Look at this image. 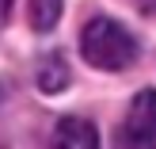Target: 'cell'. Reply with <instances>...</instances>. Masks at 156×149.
<instances>
[{"label": "cell", "mask_w": 156, "mask_h": 149, "mask_svg": "<svg viewBox=\"0 0 156 149\" xmlns=\"http://www.w3.org/2000/svg\"><path fill=\"white\" fill-rule=\"evenodd\" d=\"M80 54H84L88 65L107 69V73H118V69H129L137 61V38L129 35L122 23L99 15V19H91L88 27H84Z\"/></svg>", "instance_id": "cell-1"}, {"label": "cell", "mask_w": 156, "mask_h": 149, "mask_svg": "<svg viewBox=\"0 0 156 149\" xmlns=\"http://www.w3.org/2000/svg\"><path fill=\"white\" fill-rule=\"evenodd\" d=\"M122 149H156V92L145 88L133 96L122 126Z\"/></svg>", "instance_id": "cell-2"}, {"label": "cell", "mask_w": 156, "mask_h": 149, "mask_svg": "<svg viewBox=\"0 0 156 149\" xmlns=\"http://www.w3.org/2000/svg\"><path fill=\"white\" fill-rule=\"evenodd\" d=\"M53 149H99V134L88 119H61L53 130Z\"/></svg>", "instance_id": "cell-3"}, {"label": "cell", "mask_w": 156, "mask_h": 149, "mask_svg": "<svg viewBox=\"0 0 156 149\" xmlns=\"http://www.w3.org/2000/svg\"><path fill=\"white\" fill-rule=\"evenodd\" d=\"M61 4H65V0H30V4H27L30 27H34L38 35L53 31V27H57V19H61Z\"/></svg>", "instance_id": "cell-4"}, {"label": "cell", "mask_w": 156, "mask_h": 149, "mask_svg": "<svg viewBox=\"0 0 156 149\" xmlns=\"http://www.w3.org/2000/svg\"><path fill=\"white\" fill-rule=\"evenodd\" d=\"M69 84V65H65V58L61 54H50V58L42 61V69H38V88L42 92H61Z\"/></svg>", "instance_id": "cell-5"}, {"label": "cell", "mask_w": 156, "mask_h": 149, "mask_svg": "<svg viewBox=\"0 0 156 149\" xmlns=\"http://www.w3.org/2000/svg\"><path fill=\"white\" fill-rule=\"evenodd\" d=\"M8 12H12V0H0V23L8 19Z\"/></svg>", "instance_id": "cell-6"}, {"label": "cell", "mask_w": 156, "mask_h": 149, "mask_svg": "<svg viewBox=\"0 0 156 149\" xmlns=\"http://www.w3.org/2000/svg\"><path fill=\"white\" fill-rule=\"evenodd\" d=\"M0 92H4V84H0Z\"/></svg>", "instance_id": "cell-7"}]
</instances>
